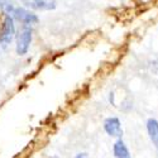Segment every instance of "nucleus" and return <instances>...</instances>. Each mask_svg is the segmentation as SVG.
Instances as JSON below:
<instances>
[{
  "instance_id": "nucleus-1",
  "label": "nucleus",
  "mask_w": 158,
  "mask_h": 158,
  "mask_svg": "<svg viewBox=\"0 0 158 158\" xmlns=\"http://www.w3.org/2000/svg\"><path fill=\"white\" fill-rule=\"evenodd\" d=\"M33 32L29 25H24V27L19 31L17 35V46H15V52L19 56L27 55V52L29 51L32 38H33Z\"/></svg>"
},
{
  "instance_id": "nucleus-2",
  "label": "nucleus",
  "mask_w": 158,
  "mask_h": 158,
  "mask_svg": "<svg viewBox=\"0 0 158 158\" xmlns=\"http://www.w3.org/2000/svg\"><path fill=\"white\" fill-rule=\"evenodd\" d=\"M15 34V25L14 19L10 14H5L4 19L2 22V27H0V44L8 46Z\"/></svg>"
},
{
  "instance_id": "nucleus-3",
  "label": "nucleus",
  "mask_w": 158,
  "mask_h": 158,
  "mask_svg": "<svg viewBox=\"0 0 158 158\" xmlns=\"http://www.w3.org/2000/svg\"><path fill=\"white\" fill-rule=\"evenodd\" d=\"M11 17L14 20H18L20 23H23V25H34L39 22V18L37 14H34L33 11L27 10L25 8H14L11 13Z\"/></svg>"
},
{
  "instance_id": "nucleus-4",
  "label": "nucleus",
  "mask_w": 158,
  "mask_h": 158,
  "mask_svg": "<svg viewBox=\"0 0 158 158\" xmlns=\"http://www.w3.org/2000/svg\"><path fill=\"white\" fill-rule=\"evenodd\" d=\"M104 130L106 131V134L113 137V138H122L123 135V129L120 120L115 116L106 118L104 122Z\"/></svg>"
},
{
  "instance_id": "nucleus-5",
  "label": "nucleus",
  "mask_w": 158,
  "mask_h": 158,
  "mask_svg": "<svg viewBox=\"0 0 158 158\" xmlns=\"http://www.w3.org/2000/svg\"><path fill=\"white\" fill-rule=\"evenodd\" d=\"M22 3L34 10H53L56 8L55 0H22Z\"/></svg>"
},
{
  "instance_id": "nucleus-6",
  "label": "nucleus",
  "mask_w": 158,
  "mask_h": 158,
  "mask_svg": "<svg viewBox=\"0 0 158 158\" xmlns=\"http://www.w3.org/2000/svg\"><path fill=\"white\" fill-rule=\"evenodd\" d=\"M147 131H148L149 139L152 140V143L154 144V147L158 151V120L148 119V122H147Z\"/></svg>"
},
{
  "instance_id": "nucleus-7",
  "label": "nucleus",
  "mask_w": 158,
  "mask_h": 158,
  "mask_svg": "<svg viewBox=\"0 0 158 158\" xmlns=\"http://www.w3.org/2000/svg\"><path fill=\"white\" fill-rule=\"evenodd\" d=\"M113 152H114V156L115 158H131L130 156V152L128 149V147L125 146V143L119 139L114 143V147H113Z\"/></svg>"
},
{
  "instance_id": "nucleus-8",
  "label": "nucleus",
  "mask_w": 158,
  "mask_h": 158,
  "mask_svg": "<svg viewBox=\"0 0 158 158\" xmlns=\"http://www.w3.org/2000/svg\"><path fill=\"white\" fill-rule=\"evenodd\" d=\"M75 158H87V153H85V152H81V153H77V154L75 156Z\"/></svg>"
},
{
  "instance_id": "nucleus-9",
  "label": "nucleus",
  "mask_w": 158,
  "mask_h": 158,
  "mask_svg": "<svg viewBox=\"0 0 158 158\" xmlns=\"http://www.w3.org/2000/svg\"><path fill=\"white\" fill-rule=\"evenodd\" d=\"M6 3H8V0H0V9H4V6L6 5Z\"/></svg>"
}]
</instances>
